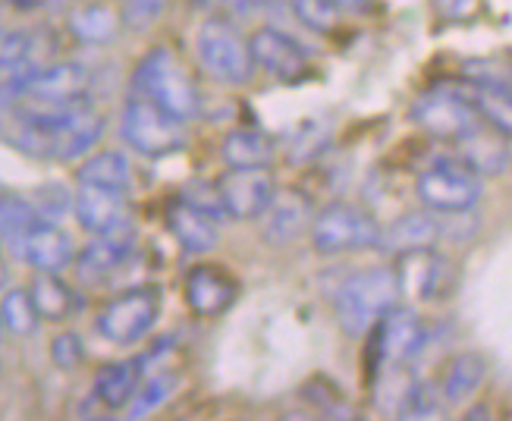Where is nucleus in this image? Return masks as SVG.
Instances as JSON below:
<instances>
[{"mask_svg":"<svg viewBox=\"0 0 512 421\" xmlns=\"http://www.w3.org/2000/svg\"><path fill=\"white\" fill-rule=\"evenodd\" d=\"M509 139H503L497 129L481 123L475 132H469L465 139H459L456 148V161L465 164L478 176H497L509 167Z\"/></svg>","mask_w":512,"mask_h":421,"instance_id":"nucleus-20","label":"nucleus"},{"mask_svg":"<svg viewBox=\"0 0 512 421\" xmlns=\"http://www.w3.org/2000/svg\"><path fill=\"white\" fill-rule=\"evenodd\" d=\"M289 7H293L296 19L305 29L321 32V35H327L333 26H337V16H340L330 0H289Z\"/></svg>","mask_w":512,"mask_h":421,"instance_id":"nucleus-32","label":"nucleus"},{"mask_svg":"<svg viewBox=\"0 0 512 421\" xmlns=\"http://www.w3.org/2000/svg\"><path fill=\"white\" fill-rule=\"evenodd\" d=\"M0 249H4V246H0Z\"/></svg>","mask_w":512,"mask_h":421,"instance_id":"nucleus-42","label":"nucleus"},{"mask_svg":"<svg viewBox=\"0 0 512 421\" xmlns=\"http://www.w3.org/2000/svg\"><path fill=\"white\" fill-rule=\"evenodd\" d=\"M412 120L428 132V136L456 145L469 132H475L484 120L475 110L465 88H434L412 104Z\"/></svg>","mask_w":512,"mask_h":421,"instance_id":"nucleus-6","label":"nucleus"},{"mask_svg":"<svg viewBox=\"0 0 512 421\" xmlns=\"http://www.w3.org/2000/svg\"><path fill=\"white\" fill-rule=\"evenodd\" d=\"M132 95L158 104L176 120H195L202 114V95L192 76L183 70V63L176 60L167 48H154L142 57V63L132 73Z\"/></svg>","mask_w":512,"mask_h":421,"instance_id":"nucleus-2","label":"nucleus"},{"mask_svg":"<svg viewBox=\"0 0 512 421\" xmlns=\"http://www.w3.org/2000/svg\"><path fill=\"white\" fill-rule=\"evenodd\" d=\"M327 142V132H321L318 126H308L296 136V145H289V164H308L315 161L321 148Z\"/></svg>","mask_w":512,"mask_h":421,"instance_id":"nucleus-36","label":"nucleus"},{"mask_svg":"<svg viewBox=\"0 0 512 421\" xmlns=\"http://www.w3.org/2000/svg\"><path fill=\"white\" fill-rule=\"evenodd\" d=\"M136 249V224H120L107 233H98L88 246L76 255V274L82 283H104L107 277H114L126 258Z\"/></svg>","mask_w":512,"mask_h":421,"instance_id":"nucleus-10","label":"nucleus"},{"mask_svg":"<svg viewBox=\"0 0 512 421\" xmlns=\"http://www.w3.org/2000/svg\"><path fill=\"white\" fill-rule=\"evenodd\" d=\"M29 293L35 299L41 321H66L79 312V296L70 283L60 280V274H38Z\"/></svg>","mask_w":512,"mask_h":421,"instance_id":"nucleus-27","label":"nucleus"},{"mask_svg":"<svg viewBox=\"0 0 512 421\" xmlns=\"http://www.w3.org/2000/svg\"><path fill=\"white\" fill-rule=\"evenodd\" d=\"M469 98L481 120L512 142V82L503 79H475L469 82Z\"/></svg>","mask_w":512,"mask_h":421,"instance_id":"nucleus-23","label":"nucleus"},{"mask_svg":"<svg viewBox=\"0 0 512 421\" xmlns=\"http://www.w3.org/2000/svg\"><path fill=\"white\" fill-rule=\"evenodd\" d=\"M195 54L202 60L205 73L224 85H246L258 70L249 38H242L233 19L224 16H211L198 26Z\"/></svg>","mask_w":512,"mask_h":421,"instance_id":"nucleus-3","label":"nucleus"},{"mask_svg":"<svg viewBox=\"0 0 512 421\" xmlns=\"http://www.w3.org/2000/svg\"><path fill=\"white\" fill-rule=\"evenodd\" d=\"M399 290L412 299H434L443 293V283H447V261L434 255V249L425 252H409L399 255Z\"/></svg>","mask_w":512,"mask_h":421,"instance_id":"nucleus-22","label":"nucleus"},{"mask_svg":"<svg viewBox=\"0 0 512 421\" xmlns=\"http://www.w3.org/2000/svg\"><path fill=\"white\" fill-rule=\"evenodd\" d=\"M277 183L267 167L261 170H230L227 176L217 180V195L224 214L236 220H258L267 208H271Z\"/></svg>","mask_w":512,"mask_h":421,"instance_id":"nucleus-9","label":"nucleus"},{"mask_svg":"<svg viewBox=\"0 0 512 421\" xmlns=\"http://www.w3.org/2000/svg\"><path fill=\"white\" fill-rule=\"evenodd\" d=\"M236 296H239L236 280L227 271L214 268V264H198V268L186 274V302L195 315L202 318L224 315L233 308Z\"/></svg>","mask_w":512,"mask_h":421,"instance_id":"nucleus-14","label":"nucleus"},{"mask_svg":"<svg viewBox=\"0 0 512 421\" xmlns=\"http://www.w3.org/2000/svg\"><path fill=\"white\" fill-rule=\"evenodd\" d=\"M10 4L16 7V10H38L44 0H10Z\"/></svg>","mask_w":512,"mask_h":421,"instance_id":"nucleus-40","label":"nucleus"},{"mask_svg":"<svg viewBox=\"0 0 512 421\" xmlns=\"http://www.w3.org/2000/svg\"><path fill=\"white\" fill-rule=\"evenodd\" d=\"M16 258H22L38 274H63L76 264V242L51 220H38L26 239L19 242Z\"/></svg>","mask_w":512,"mask_h":421,"instance_id":"nucleus-12","label":"nucleus"},{"mask_svg":"<svg viewBox=\"0 0 512 421\" xmlns=\"http://www.w3.org/2000/svg\"><path fill=\"white\" fill-rule=\"evenodd\" d=\"M261 239L267 246H289L305 230H311V202L302 192H277L271 208L261 217Z\"/></svg>","mask_w":512,"mask_h":421,"instance_id":"nucleus-16","label":"nucleus"},{"mask_svg":"<svg viewBox=\"0 0 512 421\" xmlns=\"http://www.w3.org/2000/svg\"><path fill=\"white\" fill-rule=\"evenodd\" d=\"M481 176L459 161L434 164L418 176L415 192L434 214H469L481 198Z\"/></svg>","mask_w":512,"mask_h":421,"instance_id":"nucleus-7","label":"nucleus"},{"mask_svg":"<svg viewBox=\"0 0 512 421\" xmlns=\"http://www.w3.org/2000/svg\"><path fill=\"white\" fill-rule=\"evenodd\" d=\"M0 318H4V324H7V334H16V337H32L38 321H41L29 290L4 293V299H0Z\"/></svg>","mask_w":512,"mask_h":421,"instance_id":"nucleus-30","label":"nucleus"},{"mask_svg":"<svg viewBox=\"0 0 512 421\" xmlns=\"http://www.w3.org/2000/svg\"><path fill=\"white\" fill-rule=\"evenodd\" d=\"M66 22H70V32L82 44H110L123 29V16L114 7H107L104 0H92V4L76 7Z\"/></svg>","mask_w":512,"mask_h":421,"instance_id":"nucleus-25","label":"nucleus"},{"mask_svg":"<svg viewBox=\"0 0 512 421\" xmlns=\"http://www.w3.org/2000/svg\"><path fill=\"white\" fill-rule=\"evenodd\" d=\"M161 315V299L154 290L142 286V290L120 293L117 299H110L101 315H98V334L114 343V346H136L151 334V327L158 324Z\"/></svg>","mask_w":512,"mask_h":421,"instance_id":"nucleus-8","label":"nucleus"},{"mask_svg":"<svg viewBox=\"0 0 512 421\" xmlns=\"http://www.w3.org/2000/svg\"><path fill=\"white\" fill-rule=\"evenodd\" d=\"M79 186H101L114 192H129L132 186V167L129 158L120 151H98L88 154L76 170Z\"/></svg>","mask_w":512,"mask_h":421,"instance_id":"nucleus-26","label":"nucleus"},{"mask_svg":"<svg viewBox=\"0 0 512 421\" xmlns=\"http://www.w3.org/2000/svg\"><path fill=\"white\" fill-rule=\"evenodd\" d=\"M227 0H189V7L192 10H202V13H214V10H220L224 7Z\"/></svg>","mask_w":512,"mask_h":421,"instance_id":"nucleus-39","label":"nucleus"},{"mask_svg":"<svg viewBox=\"0 0 512 421\" xmlns=\"http://www.w3.org/2000/svg\"><path fill=\"white\" fill-rule=\"evenodd\" d=\"M4 334H7V324H4V318H0V343H4Z\"/></svg>","mask_w":512,"mask_h":421,"instance_id":"nucleus-41","label":"nucleus"},{"mask_svg":"<svg viewBox=\"0 0 512 421\" xmlns=\"http://www.w3.org/2000/svg\"><path fill=\"white\" fill-rule=\"evenodd\" d=\"M73 214L79 220V227L95 236L132 220L126 192L101 189V186H79V192L73 195Z\"/></svg>","mask_w":512,"mask_h":421,"instance_id":"nucleus-17","label":"nucleus"},{"mask_svg":"<svg viewBox=\"0 0 512 421\" xmlns=\"http://www.w3.org/2000/svg\"><path fill=\"white\" fill-rule=\"evenodd\" d=\"M224 7L230 10L233 19H255L271 7V0H227Z\"/></svg>","mask_w":512,"mask_h":421,"instance_id":"nucleus-37","label":"nucleus"},{"mask_svg":"<svg viewBox=\"0 0 512 421\" xmlns=\"http://www.w3.org/2000/svg\"><path fill=\"white\" fill-rule=\"evenodd\" d=\"M484 378H487V362L481 356H475V352H462V356H456L450 362L447 374H443L440 396L453 406L469 403L472 396L481 390Z\"/></svg>","mask_w":512,"mask_h":421,"instance_id":"nucleus-28","label":"nucleus"},{"mask_svg":"<svg viewBox=\"0 0 512 421\" xmlns=\"http://www.w3.org/2000/svg\"><path fill=\"white\" fill-rule=\"evenodd\" d=\"M120 136L132 151L142 154V158H151V161L170 158V154L186 148L183 120L170 117L158 104L136 98V95H132V101L120 114Z\"/></svg>","mask_w":512,"mask_h":421,"instance_id":"nucleus-4","label":"nucleus"},{"mask_svg":"<svg viewBox=\"0 0 512 421\" xmlns=\"http://www.w3.org/2000/svg\"><path fill=\"white\" fill-rule=\"evenodd\" d=\"M148 374V359H123V362H107L98 368L95 374V400L104 409H123L129 406V400L136 396V390L142 387Z\"/></svg>","mask_w":512,"mask_h":421,"instance_id":"nucleus-21","label":"nucleus"},{"mask_svg":"<svg viewBox=\"0 0 512 421\" xmlns=\"http://www.w3.org/2000/svg\"><path fill=\"white\" fill-rule=\"evenodd\" d=\"M340 16H365L371 10V0H330Z\"/></svg>","mask_w":512,"mask_h":421,"instance_id":"nucleus-38","label":"nucleus"},{"mask_svg":"<svg viewBox=\"0 0 512 421\" xmlns=\"http://www.w3.org/2000/svg\"><path fill=\"white\" fill-rule=\"evenodd\" d=\"M308 233H311V246L321 255H343V252L374 249L381 242L384 227L377 224V217L368 208L337 202L311 220Z\"/></svg>","mask_w":512,"mask_h":421,"instance_id":"nucleus-5","label":"nucleus"},{"mask_svg":"<svg viewBox=\"0 0 512 421\" xmlns=\"http://www.w3.org/2000/svg\"><path fill=\"white\" fill-rule=\"evenodd\" d=\"M249 44H252L258 70H264L267 76H274L280 82H299L311 70L308 51L302 48V44L293 35H286V32H280L274 26L258 29L249 38Z\"/></svg>","mask_w":512,"mask_h":421,"instance_id":"nucleus-11","label":"nucleus"},{"mask_svg":"<svg viewBox=\"0 0 512 421\" xmlns=\"http://www.w3.org/2000/svg\"><path fill=\"white\" fill-rule=\"evenodd\" d=\"M443 236V224L434 217V211H409L403 217H396L393 224L381 233L377 249H384L387 255H409V252H425L434 249Z\"/></svg>","mask_w":512,"mask_h":421,"instance_id":"nucleus-19","label":"nucleus"},{"mask_svg":"<svg viewBox=\"0 0 512 421\" xmlns=\"http://www.w3.org/2000/svg\"><path fill=\"white\" fill-rule=\"evenodd\" d=\"M399 296V274L396 268L377 264V268L355 271L337 293V321L349 337H365L393 312Z\"/></svg>","mask_w":512,"mask_h":421,"instance_id":"nucleus-1","label":"nucleus"},{"mask_svg":"<svg viewBox=\"0 0 512 421\" xmlns=\"http://www.w3.org/2000/svg\"><path fill=\"white\" fill-rule=\"evenodd\" d=\"M167 7H170V0H123V10H120L123 26L142 32V29L154 26Z\"/></svg>","mask_w":512,"mask_h":421,"instance_id":"nucleus-33","label":"nucleus"},{"mask_svg":"<svg viewBox=\"0 0 512 421\" xmlns=\"http://www.w3.org/2000/svg\"><path fill=\"white\" fill-rule=\"evenodd\" d=\"M38 220L41 217L32 205V198L0 195V246L16 255L19 242L26 239V233L38 224Z\"/></svg>","mask_w":512,"mask_h":421,"instance_id":"nucleus-29","label":"nucleus"},{"mask_svg":"<svg viewBox=\"0 0 512 421\" xmlns=\"http://www.w3.org/2000/svg\"><path fill=\"white\" fill-rule=\"evenodd\" d=\"M88 82H92V76H88L82 63H51L35 70L26 92L19 98L44 101V104H70L88 98Z\"/></svg>","mask_w":512,"mask_h":421,"instance_id":"nucleus-15","label":"nucleus"},{"mask_svg":"<svg viewBox=\"0 0 512 421\" xmlns=\"http://www.w3.org/2000/svg\"><path fill=\"white\" fill-rule=\"evenodd\" d=\"M176 387H180V378L176 374H154V378H148L145 374V381H142V387L136 390V396L129 400V418H145V415H151L154 409H161L170 396L176 393Z\"/></svg>","mask_w":512,"mask_h":421,"instance_id":"nucleus-31","label":"nucleus"},{"mask_svg":"<svg viewBox=\"0 0 512 421\" xmlns=\"http://www.w3.org/2000/svg\"><path fill=\"white\" fill-rule=\"evenodd\" d=\"M220 154H224L230 170H261L271 167L277 148L274 139H267L258 129H233L220 145Z\"/></svg>","mask_w":512,"mask_h":421,"instance_id":"nucleus-24","label":"nucleus"},{"mask_svg":"<svg viewBox=\"0 0 512 421\" xmlns=\"http://www.w3.org/2000/svg\"><path fill=\"white\" fill-rule=\"evenodd\" d=\"M32 205L38 211L41 220H51V224H57V220L66 214V211H73V195L60 189V186H41L35 195H32Z\"/></svg>","mask_w":512,"mask_h":421,"instance_id":"nucleus-34","label":"nucleus"},{"mask_svg":"<svg viewBox=\"0 0 512 421\" xmlns=\"http://www.w3.org/2000/svg\"><path fill=\"white\" fill-rule=\"evenodd\" d=\"M167 230L176 242H180V249L189 255H208L220 242L217 217L205 208L192 205L189 198L186 202H176L167 211Z\"/></svg>","mask_w":512,"mask_h":421,"instance_id":"nucleus-18","label":"nucleus"},{"mask_svg":"<svg viewBox=\"0 0 512 421\" xmlns=\"http://www.w3.org/2000/svg\"><path fill=\"white\" fill-rule=\"evenodd\" d=\"M51 359H54V365H57L60 371H73V368H79L82 359H85L82 337L73 334V330H66V334L54 337V343H51Z\"/></svg>","mask_w":512,"mask_h":421,"instance_id":"nucleus-35","label":"nucleus"},{"mask_svg":"<svg viewBox=\"0 0 512 421\" xmlns=\"http://www.w3.org/2000/svg\"><path fill=\"white\" fill-rule=\"evenodd\" d=\"M428 334L421 318L412 312V308H393V312L384 315V321L377 324V359H381L387 368H403L406 362H412L421 346H425Z\"/></svg>","mask_w":512,"mask_h":421,"instance_id":"nucleus-13","label":"nucleus"}]
</instances>
